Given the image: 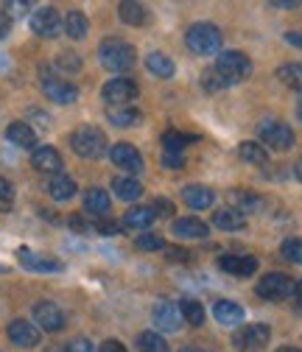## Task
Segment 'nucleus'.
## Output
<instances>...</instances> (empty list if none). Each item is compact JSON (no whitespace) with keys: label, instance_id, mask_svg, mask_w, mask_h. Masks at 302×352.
I'll use <instances>...</instances> for the list:
<instances>
[{"label":"nucleus","instance_id":"15","mask_svg":"<svg viewBox=\"0 0 302 352\" xmlns=\"http://www.w3.org/2000/svg\"><path fill=\"white\" fill-rule=\"evenodd\" d=\"M219 266L227 272V274H235V277H252L257 272V260L252 254H224L219 260Z\"/></svg>","mask_w":302,"mask_h":352},{"label":"nucleus","instance_id":"25","mask_svg":"<svg viewBox=\"0 0 302 352\" xmlns=\"http://www.w3.org/2000/svg\"><path fill=\"white\" fill-rule=\"evenodd\" d=\"M230 201H233V210H238L241 215L257 212L263 207V199L257 193H252V190H230Z\"/></svg>","mask_w":302,"mask_h":352},{"label":"nucleus","instance_id":"47","mask_svg":"<svg viewBox=\"0 0 302 352\" xmlns=\"http://www.w3.org/2000/svg\"><path fill=\"white\" fill-rule=\"evenodd\" d=\"M165 257H168V260H177V263H188V260H191V254H188L185 249H177V246L165 249Z\"/></svg>","mask_w":302,"mask_h":352},{"label":"nucleus","instance_id":"56","mask_svg":"<svg viewBox=\"0 0 302 352\" xmlns=\"http://www.w3.org/2000/svg\"><path fill=\"white\" fill-rule=\"evenodd\" d=\"M182 352H202V349H196V346H185Z\"/></svg>","mask_w":302,"mask_h":352},{"label":"nucleus","instance_id":"50","mask_svg":"<svg viewBox=\"0 0 302 352\" xmlns=\"http://www.w3.org/2000/svg\"><path fill=\"white\" fill-rule=\"evenodd\" d=\"M70 227H73L76 232H90V224H87V221H81L78 215H73V218H70Z\"/></svg>","mask_w":302,"mask_h":352},{"label":"nucleus","instance_id":"36","mask_svg":"<svg viewBox=\"0 0 302 352\" xmlns=\"http://www.w3.org/2000/svg\"><path fill=\"white\" fill-rule=\"evenodd\" d=\"M193 140H196V138L182 135V131H165V135H162V146H165V151H174V154H182L185 146L193 143Z\"/></svg>","mask_w":302,"mask_h":352},{"label":"nucleus","instance_id":"40","mask_svg":"<svg viewBox=\"0 0 302 352\" xmlns=\"http://www.w3.org/2000/svg\"><path fill=\"white\" fill-rule=\"evenodd\" d=\"M14 204V185L0 176V210H12Z\"/></svg>","mask_w":302,"mask_h":352},{"label":"nucleus","instance_id":"46","mask_svg":"<svg viewBox=\"0 0 302 352\" xmlns=\"http://www.w3.org/2000/svg\"><path fill=\"white\" fill-rule=\"evenodd\" d=\"M96 230H98L101 235H118V232L123 230V224H118V221H98Z\"/></svg>","mask_w":302,"mask_h":352},{"label":"nucleus","instance_id":"37","mask_svg":"<svg viewBox=\"0 0 302 352\" xmlns=\"http://www.w3.org/2000/svg\"><path fill=\"white\" fill-rule=\"evenodd\" d=\"M138 346H140V352H168L165 338L157 336V333H140L138 336Z\"/></svg>","mask_w":302,"mask_h":352},{"label":"nucleus","instance_id":"49","mask_svg":"<svg viewBox=\"0 0 302 352\" xmlns=\"http://www.w3.org/2000/svg\"><path fill=\"white\" fill-rule=\"evenodd\" d=\"M9 31H12V17L6 12H0V39H6Z\"/></svg>","mask_w":302,"mask_h":352},{"label":"nucleus","instance_id":"43","mask_svg":"<svg viewBox=\"0 0 302 352\" xmlns=\"http://www.w3.org/2000/svg\"><path fill=\"white\" fill-rule=\"evenodd\" d=\"M154 212H157V218L162 215V218H168V215H174V201H168V199H157L154 204Z\"/></svg>","mask_w":302,"mask_h":352},{"label":"nucleus","instance_id":"23","mask_svg":"<svg viewBox=\"0 0 302 352\" xmlns=\"http://www.w3.org/2000/svg\"><path fill=\"white\" fill-rule=\"evenodd\" d=\"M154 221H157L154 207H132L123 215V227L129 230H149Z\"/></svg>","mask_w":302,"mask_h":352},{"label":"nucleus","instance_id":"7","mask_svg":"<svg viewBox=\"0 0 302 352\" xmlns=\"http://www.w3.org/2000/svg\"><path fill=\"white\" fill-rule=\"evenodd\" d=\"M269 338H272L269 324H246L238 333H233V346L241 352H261L266 349Z\"/></svg>","mask_w":302,"mask_h":352},{"label":"nucleus","instance_id":"17","mask_svg":"<svg viewBox=\"0 0 302 352\" xmlns=\"http://www.w3.org/2000/svg\"><path fill=\"white\" fill-rule=\"evenodd\" d=\"M17 257H20L23 266L31 269V272H62V263L54 260V257H48V254H36L31 249H20Z\"/></svg>","mask_w":302,"mask_h":352},{"label":"nucleus","instance_id":"32","mask_svg":"<svg viewBox=\"0 0 302 352\" xmlns=\"http://www.w3.org/2000/svg\"><path fill=\"white\" fill-rule=\"evenodd\" d=\"M180 314H182V319L188 322V324H193V327H202V322H204V307H202V302L199 299H182L180 302Z\"/></svg>","mask_w":302,"mask_h":352},{"label":"nucleus","instance_id":"10","mask_svg":"<svg viewBox=\"0 0 302 352\" xmlns=\"http://www.w3.org/2000/svg\"><path fill=\"white\" fill-rule=\"evenodd\" d=\"M109 157H112V162H115L120 170H126L129 176L143 173V157H140V151H138L135 146H129V143H118V146H112V148H109Z\"/></svg>","mask_w":302,"mask_h":352},{"label":"nucleus","instance_id":"27","mask_svg":"<svg viewBox=\"0 0 302 352\" xmlns=\"http://www.w3.org/2000/svg\"><path fill=\"white\" fill-rule=\"evenodd\" d=\"M109 207H112V201H109V196H107L101 188H90L87 193H84V210H87V212H93V215H107Z\"/></svg>","mask_w":302,"mask_h":352},{"label":"nucleus","instance_id":"44","mask_svg":"<svg viewBox=\"0 0 302 352\" xmlns=\"http://www.w3.org/2000/svg\"><path fill=\"white\" fill-rule=\"evenodd\" d=\"M9 17H20V14H25V12H31V3H20V0H12V3H6V9H3Z\"/></svg>","mask_w":302,"mask_h":352},{"label":"nucleus","instance_id":"53","mask_svg":"<svg viewBox=\"0 0 302 352\" xmlns=\"http://www.w3.org/2000/svg\"><path fill=\"white\" fill-rule=\"evenodd\" d=\"M294 176H296V179H299V182H302V160H299V162H296V165H294Z\"/></svg>","mask_w":302,"mask_h":352},{"label":"nucleus","instance_id":"9","mask_svg":"<svg viewBox=\"0 0 302 352\" xmlns=\"http://www.w3.org/2000/svg\"><path fill=\"white\" fill-rule=\"evenodd\" d=\"M42 90H45V96L54 101V104H76L78 98V90H76V84L59 78V76H51L48 70H42Z\"/></svg>","mask_w":302,"mask_h":352},{"label":"nucleus","instance_id":"21","mask_svg":"<svg viewBox=\"0 0 302 352\" xmlns=\"http://www.w3.org/2000/svg\"><path fill=\"white\" fill-rule=\"evenodd\" d=\"M182 199H185V204L193 207V210H207V207H213L215 193H213L207 185H188V188L182 190Z\"/></svg>","mask_w":302,"mask_h":352},{"label":"nucleus","instance_id":"6","mask_svg":"<svg viewBox=\"0 0 302 352\" xmlns=\"http://www.w3.org/2000/svg\"><path fill=\"white\" fill-rule=\"evenodd\" d=\"M213 67L219 70L230 84H238V81H244V78L252 73L249 56H246V54H238V51H224L219 59H215Z\"/></svg>","mask_w":302,"mask_h":352},{"label":"nucleus","instance_id":"19","mask_svg":"<svg viewBox=\"0 0 302 352\" xmlns=\"http://www.w3.org/2000/svg\"><path fill=\"white\" fill-rule=\"evenodd\" d=\"M45 190H48V193H51V199H56V201H67V199H73V196L78 193L76 182L70 179L67 173H54L51 179L45 182Z\"/></svg>","mask_w":302,"mask_h":352},{"label":"nucleus","instance_id":"13","mask_svg":"<svg viewBox=\"0 0 302 352\" xmlns=\"http://www.w3.org/2000/svg\"><path fill=\"white\" fill-rule=\"evenodd\" d=\"M39 338H42L39 327H34V324H31V322H25V319H14V322L9 324V341H12L14 346L31 349V346H36V344H39Z\"/></svg>","mask_w":302,"mask_h":352},{"label":"nucleus","instance_id":"5","mask_svg":"<svg viewBox=\"0 0 302 352\" xmlns=\"http://www.w3.org/2000/svg\"><path fill=\"white\" fill-rule=\"evenodd\" d=\"M294 285L296 283L288 274L272 272V274H266L261 283L255 285V294L261 296V299H269V302H283V299H288L294 294Z\"/></svg>","mask_w":302,"mask_h":352},{"label":"nucleus","instance_id":"35","mask_svg":"<svg viewBox=\"0 0 302 352\" xmlns=\"http://www.w3.org/2000/svg\"><path fill=\"white\" fill-rule=\"evenodd\" d=\"M202 87H204V90L207 93H222V90H227V87H233L219 70H215V67H207L204 73H202Z\"/></svg>","mask_w":302,"mask_h":352},{"label":"nucleus","instance_id":"41","mask_svg":"<svg viewBox=\"0 0 302 352\" xmlns=\"http://www.w3.org/2000/svg\"><path fill=\"white\" fill-rule=\"evenodd\" d=\"M56 67H62V70H70V73H73V70H78V67H81V59H78L76 54H62V56L56 59Z\"/></svg>","mask_w":302,"mask_h":352},{"label":"nucleus","instance_id":"30","mask_svg":"<svg viewBox=\"0 0 302 352\" xmlns=\"http://www.w3.org/2000/svg\"><path fill=\"white\" fill-rule=\"evenodd\" d=\"M62 28H65V34L70 39H84V36H87V31H90V23H87V17H84L81 12H67Z\"/></svg>","mask_w":302,"mask_h":352},{"label":"nucleus","instance_id":"3","mask_svg":"<svg viewBox=\"0 0 302 352\" xmlns=\"http://www.w3.org/2000/svg\"><path fill=\"white\" fill-rule=\"evenodd\" d=\"M188 48L199 56H213L222 48V31L215 25H210V23H196L188 31Z\"/></svg>","mask_w":302,"mask_h":352},{"label":"nucleus","instance_id":"33","mask_svg":"<svg viewBox=\"0 0 302 352\" xmlns=\"http://www.w3.org/2000/svg\"><path fill=\"white\" fill-rule=\"evenodd\" d=\"M238 154H241V160H246V162H252V165H266V162H269V151L261 148V143H252V140L241 143V146H238Z\"/></svg>","mask_w":302,"mask_h":352},{"label":"nucleus","instance_id":"54","mask_svg":"<svg viewBox=\"0 0 302 352\" xmlns=\"http://www.w3.org/2000/svg\"><path fill=\"white\" fill-rule=\"evenodd\" d=\"M277 352H302V349H296V346H283V349H277Z\"/></svg>","mask_w":302,"mask_h":352},{"label":"nucleus","instance_id":"57","mask_svg":"<svg viewBox=\"0 0 302 352\" xmlns=\"http://www.w3.org/2000/svg\"><path fill=\"white\" fill-rule=\"evenodd\" d=\"M0 272H6V266H0Z\"/></svg>","mask_w":302,"mask_h":352},{"label":"nucleus","instance_id":"31","mask_svg":"<svg viewBox=\"0 0 302 352\" xmlns=\"http://www.w3.org/2000/svg\"><path fill=\"white\" fill-rule=\"evenodd\" d=\"M109 123L112 126H118V129H129V126H138L140 123V112L138 109H132V107H118V109H109Z\"/></svg>","mask_w":302,"mask_h":352},{"label":"nucleus","instance_id":"26","mask_svg":"<svg viewBox=\"0 0 302 352\" xmlns=\"http://www.w3.org/2000/svg\"><path fill=\"white\" fill-rule=\"evenodd\" d=\"M174 235L177 238H185V241H202L207 238V224L199 221V218H180V221H174Z\"/></svg>","mask_w":302,"mask_h":352},{"label":"nucleus","instance_id":"38","mask_svg":"<svg viewBox=\"0 0 302 352\" xmlns=\"http://www.w3.org/2000/svg\"><path fill=\"white\" fill-rule=\"evenodd\" d=\"M280 254L288 263H299L302 266V238H285L283 246H280Z\"/></svg>","mask_w":302,"mask_h":352},{"label":"nucleus","instance_id":"45","mask_svg":"<svg viewBox=\"0 0 302 352\" xmlns=\"http://www.w3.org/2000/svg\"><path fill=\"white\" fill-rule=\"evenodd\" d=\"M162 165L165 168H182L185 165V157L182 154H174V151H165L162 154Z\"/></svg>","mask_w":302,"mask_h":352},{"label":"nucleus","instance_id":"18","mask_svg":"<svg viewBox=\"0 0 302 352\" xmlns=\"http://www.w3.org/2000/svg\"><path fill=\"white\" fill-rule=\"evenodd\" d=\"M213 316H215V322L233 327V324H241L244 322V307L238 302H233V299H219V302L213 305Z\"/></svg>","mask_w":302,"mask_h":352},{"label":"nucleus","instance_id":"39","mask_svg":"<svg viewBox=\"0 0 302 352\" xmlns=\"http://www.w3.org/2000/svg\"><path fill=\"white\" fill-rule=\"evenodd\" d=\"M135 246H138L140 252H157V249H162L165 243H162L160 235H154V232H143V235L135 241Z\"/></svg>","mask_w":302,"mask_h":352},{"label":"nucleus","instance_id":"22","mask_svg":"<svg viewBox=\"0 0 302 352\" xmlns=\"http://www.w3.org/2000/svg\"><path fill=\"white\" fill-rule=\"evenodd\" d=\"M112 193L120 199V201H138L143 196V185L132 176H115L112 179Z\"/></svg>","mask_w":302,"mask_h":352},{"label":"nucleus","instance_id":"28","mask_svg":"<svg viewBox=\"0 0 302 352\" xmlns=\"http://www.w3.org/2000/svg\"><path fill=\"white\" fill-rule=\"evenodd\" d=\"M146 67H149L154 76H160V78H171V76L177 73V65L171 62V56H165L162 51L149 54V56H146Z\"/></svg>","mask_w":302,"mask_h":352},{"label":"nucleus","instance_id":"1","mask_svg":"<svg viewBox=\"0 0 302 352\" xmlns=\"http://www.w3.org/2000/svg\"><path fill=\"white\" fill-rule=\"evenodd\" d=\"M70 146L84 160H98L107 151V135L98 126H81L70 135Z\"/></svg>","mask_w":302,"mask_h":352},{"label":"nucleus","instance_id":"34","mask_svg":"<svg viewBox=\"0 0 302 352\" xmlns=\"http://www.w3.org/2000/svg\"><path fill=\"white\" fill-rule=\"evenodd\" d=\"M277 78H280L285 87H291V90H299V93H302V65H296V62L280 65V67H277Z\"/></svg>","mask_w":302,"mask_h":352},{"label":"nucleus","instance_id":"52","mask_svg":"<svg viewBox=\"0 0 302 352\" xmlns=\"http://www.w3.org/2000/svg\"><path fill=\"white\" fill-rule=\"evenodd\" d=\"M294 294H296V299H299V307H302V280L294 285Z\"/></svg>","mask_w":302,"mask_h":352},{"label":"nucleus","instance_id":"20","mask_svg":"<svg viewBox=\"0 0 302 352\" xmlns=\"http://www.w3.org/2000/svg\"><path fill=\"white\" fill-rule=\"evenodd\" d=\"M213 227H219V230H224V232H238V230L246 227V218H244L238 210L224 207V210H215V212H213Z\"/></svg>","mask_w":302,"mask_h":352},{"label":"nucleus","instance_id":"51","mask_svg":"<svg viewBox=\"0 0 302 352\" xmlns=\"http://www.w3.org/2000/svg\"><path fill=\"white\" fill-rule=\"evenodd\" d=\"M272 6H274V9H296L299 3H296V0H274Z\"/></svg>","mask_w":302,"mask_h":352},{"label":"nucleus","instance_id":"2","mask_svg":"<svg viewBox=\"0 0 302 352\" xmlns=\"http://www.w3.org/2000/svg\"><path fill=\"white\" fill-rule=\"evenodd\" d=\"M98 56H101V65L107 70H115V73L129 70V67L135 65V59H138L135 48L129 45V42H123V39H107V42H101Z\"/></svg>","mask_w":302,"mask_h":352},{"label":"nucleus","instance_id":"16","mask_svg":"<svg viewBox=\"0 0 302 352\" xmlns=\"http://www.w3.org/2000/svg\"><path fill=\"white\" fill-rule=\"evenodd\" d=\"M31 165L36 168V170H42V173H62V157H59V151L56 148H51V146H39V148H34V154H31Z\"/></svg>","mask_w":302,"mask_h":352},{"label":"nucleus","instance_id":"8","mask_svg":"<svg viewBox=\"0 0 302 352\" xmlns=\"http://www.w3.org/2000/svg\"><path fill=\"white\" fill-rule=\"evenodd\" d=\"M101 96H104V101H107L112 109H118V107H129V104L138 98V84H135L132 78L118 76V78H112V81L104 84Z\"/></svg>","mask_w":302,"mask_h":352},{"label":"nucleus","instance_id":"24","mask_svg":"<svg viewBox=\"0 0 302 352\" xmlns=\"http://www.w3.org/2000/svg\"><path fill=\"white\" fill-rule=\"evenodd\" d=\"M6 138H9V143H14V146H20V148H34V146H36V131H34L28 123H23V120L9 123Z\"/></svg>","mask_w":302,"mask_h":352},{"label":"nucleus","instance_id":"12","mask_svg":"<svg viewBox=\"0 0 302 352\" xmlns=\"http://www.w3.org/2000/svg\"><path fill=\"white\" fill-rule=\"evenodd\" d=\"M59 28H62V17H59V12L51 9V6L36 9V12L31 14V31H34L36 36L51 39V36L59 34Z\"/></svg>","mask_w":302,"mask_h":352},{"label":"nucleus","instance_id":"11","mask_svg":"<svg viewBox=\"0 0 302 352\" xmlns=\"http://www.w3.org/2000/svg\"><path fill=\"white\" fill-rule=\"evenodd\" d=\"M34 322H36V327L48 330V333H59L65 327V314L54 302H36L34 305Z\"/></svg>","mask_w":302,"mask_h":352},{"label":"nucleus","instance_id":"48","mask_svg":"<svg viewBox=\"0 0 302 352\" xmlns=\"http://www.w3.org/2000/svg\"><path fill=\"white\" fill-rule=\"evenodd\" d=\"M98 352H126V346H123L120 341H115V338H109V341H104V344L98 346Z\"/></svg>","mask_w":302,"mask_h":352},{"label":"nucleus","instance_id":"42","mask_svg":"<svg viewBox=\"0 0 302 352\" xmlns=\"http://www.w3.org/2000/svg\"><path fill=\"white\" fill-rule=\"evenodd\" d=\"M65 352H98L87 338H73L67 346H65Z\"/></svg>","mask_w":302,"mask_h":352},{"label":"nucleus","instance_id":"55","mask_svg":"<svg viewBox=\"0 0 302 352\" xmlns=\"http://www.w3.org/2000/svg\"><path fill=\"white\" fill-rule=\"evenodd\" d=\"M296 115H299V120H302V96H299V107H296Z\"/></svg>","mask_w":302,"mask_h":352},{"label":"nucleus","instance_id":"4","mask_svg":"<svg viewBox=\"0 0 302 352\" xmlns=\"http://www.w3.org/2000/svg\"><path fill=\"white\" fill-rule=\"evenodd\" d=\"M257 138H261L263 146H269L274 151H288L294 146V131L283 120H263L257 126Z\"/></svg>","mask_w":302,"mask_h":352},{"label":"nucleus","instance_id":"14","mask_svg":"<svg viewBox=\"0 0 302 352\" xmlns=\"http://www.w3.org/2000/svg\"><path fill=\"white\" fill-rule=\"evenodd\" d=\"M182 314H180V305H171V302H160L154 307V324L162 333H177L182 327Z\"/></svg>","mask_w":302,"mask_h":352},{"label":"nucleus","instance_id":"29","mask_svg":"<svg viewBox=\"0 0 302 352\" xmlns=\"http://www.w3.org/2000/svg\"><path fill=\"white\" fill-rule=\"evenodd\" d=\"M118 14H120V20L129 23V25H146V23H149V9L140 6V3H132V0L120 3V6H118Z\"/></svg>","mask_w":302,"mask_h":352}]
</instances>
